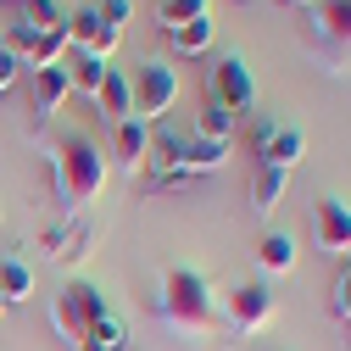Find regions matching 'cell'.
<instances>
[{"mask_svg":"<svg viewBox=\"0 0 351 351\" xmlns=\"http://www.w3.org/2000/svg\"><path fill=\"white\" fill-rule=\"evenodd\" d=\"M128 90H134V117L140 123H162L179 101V73L167 62H145L134 78H128Z\"/></svg>","mask_w":351,"mask_h":351,"instance_id":"obj_6","label":"cell"},{"mask_svg":"<svg viewBox=\"0 0 351 351\" xmlns=\"http://www.w3.org/2000/svg\"><path fill=\"white\" fill-rule=\"evenodd\" d=\"M12 84H17V56H12L6 45H0V95H6Z\"/></svg>","mask_w":351,"mask_h":351,"instance_id":"obj_26","label":"cell"},{"mask_svg":"<svg viewBox=\"0 0 351 351\" xmlns=\"http://www.w3.org/2000/svg\"><path fill=\"white\" fill-rule=\"evenodd\" d=\"M201 17H206V0H156V23H162V34H179V28L201 23Z\"/></svg>","mask_w":351,"mask_h":351,"instance_id":"obj_19","label":"cell"},{"mask_svg":"<svg viewBox=\"0 0 351 351\" xmlns=\"http://www.w3.org/2000/svg\"><path fill=\"white\" fill-rule=\"evenodd\" d=\"M95 12H101V17L112 23V28H123V23H128V12H134V6H128V0H101Z\"/></svg>","mask_w":351,"mask_h":351,"instance_id":"obj_24","label":"cell"},{"mask_svg":"<svg viewBox=\"0 0 351 351\" xmlns=\"http://www.w3.org/2000/svg\"><path fill=\"white\" fill-rule=\"evenodd\" d=\"M313 229H318L324 256H351V206H346L340 195H324V201H318Z\"/></svg>","mask_w":351,"mask_h":351,"instance_id":"obj_11","label":"cell"},{"mask_svg":"<svg viewBox=\"0 0 351 351\" xmlns=\"http://www.w3.org/2000/svg\"><path fill=\"white\" fill-rule=\"evenodd\" d=\"M67 101H73L67 62H56V67H39V73H34V112H39V117H56Z\"/></svg>","mask_w":351,"mask_h":351,"instance_id":"obj_12","label":"cell"},{"mask_svg":"<svg viewBox=\"0 0 351 351\" xmlns=\"http://www.w3.org/2000/svg\"><path fill=\"white\" fill-rule=\"evenodd\" d=\"M301 151H306V134L301 128H285V123H251V156H256V167H295L301 162Z\"/></svg>","mask_w":351,"mask_h":351,"instance_id":"obj_8","label":"cell"},{"mask_svg":"<svg viewBox=\"0 0 351 351\" xmlns=\"http://www.w3.org/2000/svg\"><path fill=\"white\" fill-rule=\"evenodd\" d=\"M206 101H212L217 112H229V117H240V112L256 106V78H251V62H245L240 51H223V56L212 62V73H206Z\"/></svg>","mask_w":351,"mask_h":351,"instance_id":"obj_5","label":"cell"},{"mask_svg":"<svg viewBox=\"0 0 351 351\" xmlns=\"http://www.w3.org/2000/svg\"><path fill=\"white\" fill-rule=\"evenodd\" d=\"M106 290L101 285H90V279H73V285H62V295L51 301V324H56V335L73 346V351H84V340H90V329H95V318L106 313Z\"/></svg>","mask_w":351,"mask_h":351,"instance_id":"obj_4","label":"cell"},{"mask_svg":"<svg viewBox=\"0 0 351 351\" xmlns=\"http://www.w3.org/2000/svg\"><path fill=\"white\" fill-rule=\"evenodd\" d=\"M306 23H313L318 45H329V56L340 67H351V0H313V6H306Z\"/></svg>","mask_w":351,"mask_h":351,"instance_id":"obj_9","label":"cell"},{"mask_svg":"<svg viewBox=\"0 0 351 351\" xmlns=\"http://www.w3.org/2000/svg\"><path fill=\"white\" fill-rule=\"evenodd\" d=\"M274 313H279V301H274L268 279H245V285H234V290L223 295V318H229L240 335L268 329V324H274Z\"/></svg>","mask_w":351,"mask_h":351,"instance_id":"obj_7","label":"cell"},{"mask_svg":"<svg viewBox=\"0 0 351 351\" xmlns=\"http://www.w3.org/2000/svg\"><path fill=\"white\" fill-rule=\"evenodd\" d=\"M190 134L206 140V145H229V140H234V117H229V112H217V106L206 101V106L195 112V128H190Z\"/></svg>","mask_w":351,"mask_h":351,"instance_id":"obj_20","label":"cell"},{"mask_svg":"<svg viewBox=\"0 0 351 351\" xmlns=\"http://www.w3.org/2000/svg\"><path fill=\"white\" fill-rule=\"evenodd\" d=\"M84 351H128V318L117 313V306H106V313L95 318L90 340H84Z\"/></svg>","mask_w":351,"mask_h":351,"instance_id":"obj_17","label":"cell"},{"mask_svg":"<svg viewBox=\"0 0 351 351\" xmlns=\"http://www.w3.org/2000/svg\"><path fill=\"white\" fill-rule=\"evenodd\" d=\"M162 318L173 329H184V335H206L212 318H217L212 285L195 268H167V279H162Z\"/></svg>","mask_w":351,"mask_h":351,"instance_id":"obj_3","label":"cell"},{"mask_svg":"<svg viewBox=\"0 0 351 351\" xmlns=\"http://www.w3.org/2000/svg\"><path fill=\"white\" fill-rule=\"evenodd\" d=\"M67 39H73V51L78 56H95V62H112V51H117V39H123V28H112L95 6H78L73 17H67Z\"/></svg>","mask_w":351,"mask_h":351,"instance_id":"obj_10","label":"cell"},{"mask_svg":"<svg viewBox=\"0 0 351 351\" xmlns=\"http://www.w3.org/2000/svg\"><path fill=\"white\" fill-rule=\"evenodd\" d=\"M34 295V268H28V262L23 256H0V301H28Z\"/></svg>","mask_w":351,"mask_h":351,"instance_id":"obj_18","label":"cell"},{"mask_svg":"<svg viewBox=\"0 0 351 351\" xmlns=\"http://www.w3.org/2000/svg\"><path fill=\"white\" fill-rule=\"evenodd\" d=\"M285 190H290V173H285V167H256V179H251V206H256L262 217H274L279 201H285Z\"/></svg>","mask_w":351,"mask_h":351,"instance_id":"obj_15","label":"cell"},{"mask_svg":"<svg viewBox=\"0 0 351 351\" xmlns=\"http://www.w3.org/2000/svg\"><path fill=\"white\" fill-rule=\"evenodd\" d=\"M90 240H95L90 223H67V229H51L45 234V245H51L56 262H84V256H90Z\"/></svg>","mask_w":351,"mask_h":351,"instance_id":"obj_16","label":"cell"},{"mask_svg":"<svg viewBox=\"0 0 351 351\" xmlns=\"http://www.w3.org/2000/svg\"><path fill=\"white\" fill-rule=\"evenodd\" d=\"M106 67H112V62H95V56H73V62H67V78H73V90L95 95V90H101V78H106Z\"/></svg>","mask_w":351,"mask_h":351,"instance_id":"obj_22","label":"cell"},{"mask_svg":"<svg viewBox=\"0 0 351 351\" xmlns=\"http://www.w3.org/2000/svg\"><path fill=\"white\" fill-rule=\"evenodd\" d=\"M256 262H262L268 274H290V268H295V240H290V234H262Z\"/></svg>","mask_w":351,"mask_h":351,"instance_id":"obj_21","label":"cell"},{"mask_svg":"<svg viewBox=\"0 0 351 351\" xmlns=\"http://www.w3.org/2000/svg\"><path fill=\"white\" fill-rule=\"evenodd\" d=\"M51 173H56V190L73 212H84L101 190H106V151L84 134H62V145L51 151Z\"/></svg>","mask_w":351,"mask_h":351,"instance_id":"obj_2","label":"cell"},{"mask_svg":"<svg viewBox=\"0 0 351 351\" xmlns=\"http://www.w3.org/2000/svg\"><path fill=\"white\" fill-rule=\"evenodd\" d=\"M285 6H313V0H285Z\"/></svg>","mask_w":351,"mask_h":351,"instance_id":"obj_27","label":"cell"},{"mask_svg":"<svg viewBox=\"0 0 351 351\" xmlns=\"http://www.w3.org/2000/svg\"><path fill=\"white\" fill-rule=\"evenodd\" d=\"M112 151H117V162H123V167H145V151H151V123L123 117V123L112 128Z\"/></svg>","mask_w":351,"mask_h":351,"instance_id":"obj_14","label":"cell"},{"mask_svg":"<svg viewBox=\"0 0 351 351\" xmlns=\"http://www.w3.org/2000/svg\"><path fill=\"white\" fill-rule=\"evenodd\" d=\"M95 106H101V117L117 128L123 117H134V90H128V73H117V67H106V78H101V90L90 95Z\"/></svg>","mask_w":351,"mask_h":351,"instance_id":"obj_13","label":"cell"},{"mask_svg":"<svg viewBox=\"0 0 351 351\" xmlns=\"http://www.w3.org/2000/svg\"><path fill=\"white\" fill-rule=\"evenodd\" d=\"M0 318H6V301H0Z\"/></svg>","mask_w":351,"mask_h":351,"instance_id":"obj_28","label":"cell"},{"mask_svg":"<svg viewBox=\"0 0 351 351\" xmlns=\"http://www.w3.org/2000/svg\"><path fill=\"white\" fill-rule=\"evenodd\" d=\"M167 39H173V51H179V56H201V51H212V17H201V23L179 28V34H167Z\"/></svg>","mask_w":351,"mask_h":351,"instance_id":"obj_23","label":"cell"},{"mask_svg":"<svg viewBox=\"0 0 351 351\" xmlns=\"http://www.w3.org/2000/svg\"><path fill=\"white\" fill-rule=\"evenodd\" d=\"M335 313L351 324V268H346V274H340V285H335Z\"/></svg>","mask_w":351,"mask_h":351,"instance_id":"obj_25","label":"cell"},{"mask_svg":"<svg viewBox=\"0 0 351 351\" xmlns=\"http://www.w3.org/2000/svg\"><path fill=\"white\" fill-rule=\"evenodd\" d=\"M145 156H151V190H167L179 179H195V173H217L229 162V145H206L195 134H179V128H156Z\"/></svg>","mask_w":351,"mask_h":351,"instance_id":"obj_1","label":"cell"}]
</instances>
